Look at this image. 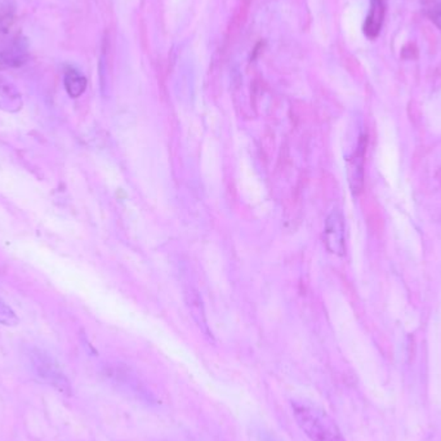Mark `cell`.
Returning a JSON list of instances; mask_svg holds the SVG:
<instances>
[{
	"label": "cell",
	"instance_id": "obj_2",
	"mask_svg": "<svg viewBox=\"0 0 441 441\" xmlns=\"http://www.w3.org/2000/svg\"><path fill=\"white\" fill-rule=\"evenodd\" d=\"M30 362L34 374L44 384H51L59 392H70V384L62 369L51 355L34 348L30 353Z\"/></svg>",
	"mask_w": 441,
	"mask_h": 441
},
{
	"label": "cell",
	"instance_id": "obj_4",
	"mask_svg": "<svg viewBox=\"0 0 441 441\" xmlns=\"http://www.w3.org/2000/svg\"><path fill=\"white\" fill-rule=\"evenodd\" d=\"M324 243L331 253L336 256H343L346 253L345 219L340 210H333L329 217L326 218Z\"/></svg>",
	"mask_w": 441,
	"mask_h": 441
},
{
	"label": "cell",
	"instance_id": "obj_5",
	"mask_svg": "<svg viewBox=\"0 0 441 441\" xmlns=\"http://www.w3.org/2000/svg\"><path fill=\"white\" fill-rule=\"evenodd\" d=\"M365 150H367V137L362 136L348 164V185L355 195L360 194L364 186Z\"/></svg>",
	"mask_w": 441,
	"mask_h": 441
},
{
	"label": "cell",
	"instance_id": "obj_8",
	"mask_svg": "<svg viewBox=\"0 0 441 441\" xmlns=\"http://www.w3.org/2000/svg\"><path fill=\"white\" fill-rule=\"evenodd\" d=\"M64 83H65L66 92L73 98L80 97L86 92V88H87L86 76L73 67L66 70Z\"/></svg>",
	"mask_w": 441,
	"mask_h": 441
},
{
	"label": "cell",
	"instance_id": "obj_10",
	"mask_svg": "<svg viewBox=\"0 0 441 441\" xmlns=\"http://www.w3.org/2000/svg\"><path fill=\"white\" fill-rule=\"evenodd\" d=\"M16 312L4 301L0 299V324L6 326H16L18 324Z\"/></svg>",
	"mask_w": 441,
	"mask_h": 441
},
{
	"label": "cell",
	"instance_id": "obj_6",
	"mask_svg": "<svg viewBox=\"0 0 441 441\" xmlns=\"http://www.w3.org/2000/svg\"><path fill=\"white\" fill-rule=\"evenodd\" d=\"M22 106L21 93L12 83L0 76V110L6 113H18Z\"/></svg>",
	"mask_w": 441,
	"mask_h": 441
},
{
	"label": "cell",
	"instance_id": "obj_3",
	"mask_svg": "<svg viewBox=\"0 0 441 441\" xmlns=\"http://www.w3.org/2000/svg\"><path fill=\"white\" fill-rule=\"evenodd\" d=\"M29 59V45L21 34L8 33L0 37V71L17 69Z\"/></svg>",
	"mask_w": 441,
	"mask_h": 441
},
{
	"label": "cell",
	"instance_id": "obj_7",
	"mask_svg": "<svg viewBox=\"0 0 441 441\" xmlns=\"http://www.w3.org/2000/svg\"><path fill=\"white\" fill-rule=\"evenodd\" d=\"M386 6L384 0H370V11L364 23V34L370 39L378 37L384 25Z\"/></svg>",
	"mask_w": 441,
	"mask_h": 441
},
{
	"label": "cell",
	"instance_id": "obj_1",
	"mask_svg": "<svg viewBox=\"0 0 441 441\" xmlns=\"http://www.w3.org/2000/svg\"><path fill=\"white\" fill-rule=\"evenodd\" d=\"M298 426L311 441H346L334 420L318 408L304 403L293 404Z\"/></svg>",
	"mask_w": 441,
	"mask_h": 441
},
{
	"label": "cell",
	"instance_id": "obj_9",
	"mask_svg": "<svg viewBox=\"0 0 441 441\" xmlns=\"http://www.w3.org/2000/svg\"><path fill=\"white\" fill-rule=\"evenodd\" d=\"M16 6L11 0L0 3V37L11 33V28L15 23Z\"/></svg>",
	"mask_w": 441,
	"mask_h": 441
},
{
	"label": "cell",
	"instance_id": "obj_11",
	"mask_svg": "<svg viewBox=\"0 0 441 441\" xmlns=\"http://www.w3.org/2000/svg\"><path fill=\"white\" fill-rule=\"evenodd\" d=\"M430 18L441 30V4L430 9Z\"/></svg>",
	"mask_w": 441,
	"mask_h": 441
}]
</instances>
